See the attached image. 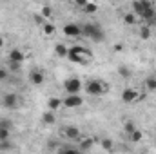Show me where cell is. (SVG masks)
<instances>
[{"label":"cell","instance_id":"6da1fadb","mask_svg":"<svg viewBox=\"0 0 156 154\" xmlns=\"http://www.w3.org/2000/svg\"><path fill=\"white\" fill-rule=\"evenodd\" d=\"M82 35H85L87 38H91L93 42H96V44L104 42V38H105V33L100 27V24H85L82 27Z\"/></svg>","mask_w":156,"mask_h":154},{"label":"cell","instance_id":"7a4b0ae2","mask_svg":"<svg viewBox=\"0 0 156 154\" xmlns=\"http://www.w3.org/2000/svg\"><path fill=\"white\" fill-rule=\"evenodd\" d=\"M104 91H105V87L102 85L100 80H89V82L85 83V93L91 94V96H100Z\"/></svg>","mask_w":156,"mask_h":154},{"label":"cell","instance_id":"3957f363","mask_svg":"<svg viewBox=\"0 0 156 154\" xmlns=\"http://www.w3.org/2000/svg\"><path fill=\"white\" fill-rule=\"evenodd\" d=\"M82 103H83V100H82V96H78V94H69V96H66V98L62 100V105H64L66 109H78Z\"/></svg>","mask_w":156,"mask_h":154},{"label":"cell","instance_id":"277c9868","mask_svg":"<svg viewBox=\"0 0 156 154\" xmlns=\"http://www.w3.org/2000/svg\"><path fill=\"white\" fill-rule=\"evenodd\" d=\"M64 87H66L67 94H78L80 89H82V82L78 78H69V80L64 82Z\"/></svg>","mask_w":156,"mask_h":154},{"label":"cell","instance_id":"5b68a950","mask_svg":"<svg viewBox=\"0 0 156 154\" xmlns=\"http://www.w3.org/2000/svg\"><path fill=\"white\" fill-rule=\"evenodd\" d=\"M147 7H151V2H149V0H134V2H133V11H134V15H138V16H142Z\"/></svg>","mask_w":156,"mask_h":154},{"label":"cell","instance_id":"8992f818","mask_svg":"<svg viewBox=\"0 0 156 154\" xmlns=\"http://www.w3.org/2000/svg\"><path fill=\"white\" fill-rule=\"evenodd\" d=\"M16 103H18V96H16L15 93H7V94H4V98H2V105H4L5 109H13V107H16Z\"/></svg>","mask_w":156,"mask_h":154},{"label":"cell","instance_id":"52a82bcc","mask_svg":"<svg viewBox=\"0 0 156 154\" xmlns=\"http://www.w3.org/2000/svg\"><path fill=\"white\" fill-rule=\"evenodd\" d=\"M64 35L66 37H71V38H76L82 35V27L78 26V24H67L66 27H64Z\"/></svg>","mask_w":156,"mask_h":154},{"label":"cell","instance_id":"ba28073f","mask_svg":"<svg viewBox=\"0 0 156 154\" xmlns=\"http://www.w3.org/2000/svg\"><path fill=\"white\" fill-rule=\"evenodd\" d=\"M64 134H66V136H67L69 140H73V142H80V140H82V132L78 131V127H73V125L66 127Z\"/></svg>","mask_w":156,"mask_h":154},{"label":"cell","instance_id":"9c48e42d","mask_svg":"<svg viewBox=\"0 0 156 154\" xmlns=\"http://www.w3.org/2000/svg\"><path fill=\"white\" fill-rule=\"evenodd\" d=\"M138 96H140V94H138V91H136V89H125V91L122 93V100H123L125 103H131V102H134Z\"/></svg>","mask_w":156,"mask_h":154},{"label":"cell","instance_id":"30bf717a","mask_svg":"<svg viewBox=\"0 0 156 154\" xmlns=\"http://www.w3.org/2000/svg\"><path fill=\"white\" fill-rule=\"evenodd\" d=\"M42 121H44V125H53L55 121H56V116H55V111H45L44 116H42Z\"/></svg>","mask_w":156,"mask_h":154},{"label":"cell","instance_id":"8fae6325","mask_svg":"<svg viewBox=\"0 0 156 154\" xmlns=\"http://www.w3.org/2000/svg\"><path fill=\"white\" fill-rule=\"evenodd\" d=\"M9 60L11 62H24V53L20 49H11L9 51Z\"/></svg>","mask_w":156,"mask_h":154},{"label":"cell","instance_id":"7c38bea8","mask_svg":"<svg viewBox=\"0 0 156 154\" xmlns=\"http://www.w3.org/2000/svg\"><path fill=\"white\" fill-rule=\"evenodd\" d=\"M29 80H31V83H35V85H42V83H44V75H42L40 71H31Z\"/></svg>","mask_w":156,"mask_h":154},{"label":"cell","instance_id":"4fadbf2b","mask_svg":"<svg viewBox=\"0 0 156 154\" xmlns=\"http://www.w3.org/2000/svg\"><path fill=\"white\" fill-rule=\"evenodd\" d=\"M93 143H94V140H93V138L80 140V142H78V151H89V149L93 147Z\"/></svg>","mask_w":156,"mask_h":154},{"label":"cell","instance_id":"5bb4252c","mask_svg":"<svg viewBox=\"0 0 156 154\" xmlns=\"http://www.w3.org/2000/svg\"><path fill=\"white\" fill-rule=\"evenodd\" d=\"M55 53H56V56H60V58H64V56H67V53H69V49L64 45V44H56L55 45Z\"/></svg>","mask_w":156,"mask_h":154},{"label":"cell","instance_id":"9a60e30c","mask_svg":"<svg viewBox=\"0 0 156 154\" xmlns=\"http://www.w3.org/2000/svg\"><path fill=\"white\" fill-rule=\"evenodd\" d=\"M140 38H142V40H149V38H151V26H147V24H145V26L140 29Z\"/></svg>","mask_w":156,"mask_h":154},{"label":"cell","instance_id":"2e32d148","mask_svg":"<svg viewBox=\"0 0 156 154\" xmlns=\"http://www.w3.org/2000/svg\"><path fill=\"white\" fill-rule=\"evenodd\" d=\"M47 107H49L51 111H56L58 107H62V100H58V98H51V100L47 102Z\"/></svg>","mask_w":156,"mask_h":154},{"label":"cell","instance_id":"e0dca14e","mask_svg":"<svg viewBox=\"0 0 156 154\" xmlns=\"http://www.w3.org/2000/svg\"><path fill=\"white\" fill-rule=\"evenodd\" d=\"M145 87H147L149 91H156V78L154 76L145 78Z\"/></svg>","mask_w":156,"mask_h":154},{"label":"cell","instance_id":"ac0fdd59","mask_svg":"<svg viewBox=\"0 0 156 154\" xmlns=\"http://www.w3.org/2000/svg\"><path fill=\"white\" fill-rule=\"evenodd\" d=\"M83 11H85L87 15H93V13H96V11H98V5H96V4H89V2H87V4L83 5Z\"/></svg>","mask_w":156,"mask_h":154},{"label":"cell","instance_id":"d6986e66","mask_svg":"<svg viewBox=\"0 0 156 154\" xmlns=\"http://www.w3.org/2000/svg\"><path fill=\"white\" fill-rule=\"evenodd\" d=\"M9 136H11V129H7V127H0V142L9 140Z\"/></svg>","mask_w":156,"mask_h":154},{"label":"cell","instance_id":"ffe728a7","mask_svg":"<svg viewBox=\"0 0 156 154\" xmlns=\"http://www.w3.org/2000/svg\"><path fill=\"white\" fill-rule=\"evenodd\" d=\"M20 65H22V62H11V60H9V71H11V73H18V71L22 69Z\"/></svg>","mask_w":156,"mask_h":154},{"label":"cell","instance_id":"44dd1931","mask_svg":"<svg viewBox=\"0 0 156 154\" xmlns=\"http://www.w3.org/2000/svg\"><path fill=\"white\" fill-rule=\"evenodd\" d=\"M129 136H131V140H133V142H142V138H144L142 131H136V129H134V131H133Z\"/></svg>","mask_w":156,"mask_h":154},{"label":"cell","instance_id":"7402d4cb","mask_svg":"<svg viewBox=\"0 0 156 154\" xmlns=\"http://www.w3.org/2000/svg\"><path fill=\"white\" fill-rule=\"evenodd\" d=\"M123 22H125L127 26H133V24L136 22V16H134V13H129V15H125V16H123Z\"/></svg>","mask_w":156,"mask_h":154},{"label":"cell","instance_id":"603a6c76","mask_svg":"<svg viewBox=\"0 0 156 154\" xmlns=\"http://www.w3.org/2000/svg\"><path fill=\"white\" fill-rule=\"evenodd\" d=\"M58 151H60V152H78V147H73V145H62Z\"/></svg>","mask_w":156,"mask_h":154},{"label":"cell","instance_id":"cb8c5ba5","mask_svg":"<svg viewBox=\"0 0 156 154\" xmlns=\"http://www.w3.org/2000/svg\"><path fill=\"white\" fill-rule=\"evenodd\" d=\"M118 75L122 78H129L131 76V71H129L127 67H122V65H120V67H118Z\"/></svg>","mask_w":156,"mask_h":154},{"label":"cell","instance_id":"d4e9b609","mask_svg":"<svg viewBox=\"0 0 156 154\" xmlns=\"http://www.w3.org/2000/svg\"><path fill=\"white\" fill-rule=\"evenodd\" d=\"M123 129H125V132H127V134H131V132H133V131L136 129V125H134L133 121H125V125H123Z\"/></svg>","mask_w":156,"mask_h":154},{"label":"cell","instance_id":"484cf974","mask_svg":"<svg viewBox=\"0 0 156 154\" xmlns=\"http://www.w3.org/2000/svg\"><path fill=\"white\" fill-rule=\"evenodd\" d=\"M51 15H53V9H51L49 5H44V7H42V16L47 18V16H51Z\"/></svg>","mask_w":156,"mask_h":154},{"label":"cell","instance_id":"4316f807","mask_svg":"<svg viewBox=\"0 0 156 154\" xmlns=\"http://www.w3.org/2000/svg\"><path fill=\"white\" fill-rule=\"evenodd\" d=\"M44 33L45 35H53L55 33V26L53 24H44Z\"/></svg>","mask_w":156,"mask_h":154},{"label":"cell","instance_id":"83f0119b","mask_svg":"<svg viewBox=\"0 0 156 154\" xmlns=\"http://www.w3.org/2000/svg\"><path fill=\"white\" fill-rule=\"evenodd\" d=\"M9 149H13V145L9 143V140H4V142H0V151H9Z\"/></svg>","mask_w":156,"mask_h":154},{"label":"cell","instance_id":"f1b7e54d","mask_svg":"<svg viewBox=\"0 0 156 154\" xmlns=\"http://www.w3.org/2000/svg\"><path fill=\"white\" fill-rule=\"evenodd\" d=\"M102 147L107 149V151H111V149H113V142H111V140H102Z\"/></svg>","mask_w":156,"mask_h":154},{"label":"cell","instance_id":"f546056e","mask_svg":"<svg viewBox=\"0 0 156 154\" xmlns=\"http://www.w3.org/2000/svg\"><path fill=\"white\" fill-rule=\"evenodd\" d=\"M0 127H7V129H11V127H13V121H11V120H0Z\"/></svg>","mask_w":156,"mask_h":154},{"label":"cell","instance_id":"4dcf8cb0","mask_svg":"<svg viewBox=\"0 0 156 154\" xmlns=\"http://www.w3.org/2000/svg\"><path fill=\"white\" fill-rule=\"evenodd\" d=\"M7 76H9V71L7 69H0V82L7 80Z\"/></svg>","mask_w":156,"mask_h":154},{"label":"cell","instance_id":"1f68e13d","mask_svg":"<svg viewBox=\"0 0 156 154\" xmlns=\"http://www.w3.org/2000/svg\"><path fill=\"white\" fill-rule=\"evenodd\" d=\"M75 2H76V5H82V7L87 4V0H75Z\"/></svg>","mask_w":156,"mask_h":154},{"label":"cell","instance_id":"d6a6232c","mask_svg":"<svg viewBox=\"0 0 156 154\" xmlns=\"http://www.w3.org/2000/svg\"><path fill=\"white\" fill-rule=\"evenodd\" d=\"M2 45H4V38L0 37V49H2Z\"/></svg>","mask_w":156,"mask_h":154}]
</instances>
